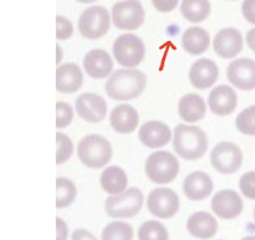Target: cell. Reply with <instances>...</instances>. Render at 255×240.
Masks as SVG:
<instances>
[{"label": "cell", "mask_w": 255, "mask_h": 240, "mask_svg": "<svg viewBox=\"0 0 255 240\" xmlns=\"http://www.w3.org/2000/svg\"><path fill=\"white\" fill-rule=\"evenodd\" d=\"M154 9L159 12H170L179 4V0H152Z\"/></svg>", "instance_id": "obj_36"}, {"label": "cell", "mask_w": 255, "mask_h": 240, "mask_svg": "<svg viewBox=\"0 0 255 240\" xmlns=\"http://www.w3.org/2000/svg\"><path fill=\"white\" fill-rule=\"evenodd\" d=\"M191 85L198 90H206L214 86L219 79V67L214 61L198 59L191 66L188 73Z\"/></svg>", "instance_id": "obj_15"}, {"label": "cell", "mask_w": 255, "mask_h": 240, "mask_svg": "<svg viewBox=\"0 0 255 240\" xmlns=\"http://www.w3.org/2000/svg\"><path fill=\"white\" fill-rule=\"evenodd\" d=\"M83 67L90 78H110L113 71V60L107 51L102 49H93L84 56Z\"/></svg>", "instance_id": "obj_18"}, {"label": "cell", "mask_w": 255, "mask_h": 240, "mask_svg": "<svg viewBox=\"0 0 255 240\" xmlns=\"http://www.w3.org/2000/svg\"><path fill=\"white\" fill-rule=\"evenodd\" d=\"M140 123L137 110L129 104H119L111 110L110 124L116 132L122 135L131 134Z\"/></svg>", "instance_id": "obj_20"}, {"label": "cell", "mask_w": 255, "mask_h": 240, "mask_svg": "<svg viewBox=\"0 0 255 240\" xmlns=\"http://www.w3.org/2000/svg\"><path fill=\"white\" fill-rule=\"evenodd\" d=\"M177 112H179V117L186 123H197L206 117V101L197 93H187L179 101Z\"/></svg>", "instance_id": "obj_23"}, {"label": "cell", "mask_w": 255, "mask_h": 240, "mask_svg": "<svg viewBox=\"0 0 255 240\" xmlns=\"http://www.w3.org/2000/svg\"><path fill=\"white\" fill-rule=\"evenodd\" d=\"M68 226L60 217L56 219V240H67L68 238Z\"/></svg>", "instance_id": "obj_37"}, {"label": "cell", "mask_w": 255, "mask_h": 240, "mask_svg": "<svg viewBox=\"0 0 255 240\" xmlns=\"http://www.w3.org/2000/svg\"><path fill=\"white\" fill-rule=\"evenodd\" d=\"M143 199L142 192L136 187H131L122 194L108 197L105 210L112 219H130L136 216L142 209Z\"/></svg>", "instance_id": "obj_5"}, {"label": "cell", "mask_w": 255, "mask_h": 240, "mask_svg": "<svg viewBox=\"0 0 255 240\" xmlns=\"http://www.w3.org/2000/svg\"><path fill=\"white\" fill-rule=\"evenodd\" d=\"M182 188L187 199L199 201L207 199L212 194L214 184L208 173L203 171H193L185 177Z\"/></svg>", "instance_id": "obj_19"}, {"label": "cell", "mask_w": 255, "mask_h": 240, "mask_svg": "<svg viewBox=\"0 0 255 240\" xmlns=\"http://www.w3.org/2000/svg\"><path fill=\"white\" fill-rule=\"evenodd\" d=\"M219 240H221V239H219Z\"/></svg>", "instance_id": "obj_45"}, {"label": "cell", "mask_w": 255, "mask_h": 240, "mask_svg": "<svg viewBox=\"0 0 255 240\" xmlns=\"http://www.w3.org/2000/svg\"><path fill=\"white\" fill-rule=\"evenodd\" d=\"M246 40H247V45H248V48L253 52H255V28L249 29L248 32H247Z\"/></svg>", "instance_id": "obj_39"}, {"label": "cell", "mask_w": 255, "mask_h": 240, "mask_svg": "<svg viewBox=\"0 0 255 240\" xmlns=\"http://www.w3.org/2000/svg\"><path fill=\"white\" fill-rule=\"evenodd\" d=\"M173 147L180 158L198 160L206 156L208 137L206 132L198 126L180 124L174 129Z\"/></svg>", "instance_id": "obj_2"}, {"label": "cell", "mask_w": 255, "mask_h": 240, "mask_svg": "<svg viewBox=\"0 0 255 240\" xmlns=\"http://www.w3.org/2000/svg\"><path fill=\"white\" fill-rule=\"evenodd\" d=\"M73 154V142L67 135L57 132L56 134V164H63Z\"/></svg>", "instance_id": "obj_31"}, {"label": "cell", "mask_w": 255, "mask_h": 240, "mask_svg": "<svg viewBox=\"0 0 255 240\" xmlns=\"http://www.w3.org/2000/svg\"><path fill=\"white\" fill-rule=\"evenodd\" d=\"M253 217H254V221H255V206H254V210H253Z\"/></svg>", "instance_id": "obj_43"}, {"label": "cell", "mask_w": 255, "mask_h": 240, "mask_svg": "<svg viewBox=\"0 0 255 240\" xmlns=\"http://www.w3.org/2000/svg\"><path fill=\"white\" fill-rule=\"evenodd\" d=\"M138 240H169V232L159 221H146L137 232Z\"/></svg>", "instance_id": "obj_29"}, {"label": "cell", "mask_w": 255, "mask_h": 240, "mask_svg": "<svg viewBox=\"0 0 255 240\" xmlns=\"http://www.w3.org/2000/svg\"><path fill=\"white\" fill-rule=\"evenodd\" d=\"M180 10L188 22L199 23L209 17L212 5L209 0H182Z\"/></svg>", "instance_id": "obj_26"}, {"label": "cell", "mask_w": 255, "mask_h": 240, "mask_svg": "<svg viewBox=\"0 0 255 240\" xmlns=\"http://www.w3.org/2000/svg\"><path fill=\"white\" fill-rule=\"evenodd\" d=\"M147 209L149 214L158 219H171L180 209L179 195L173 189L159 187L152 190L147 198Z\"/></svg>", "instance_id": "obj_10"}, {"label": "cell", "mask_w": 255, "mask_h": 240, "mask_svg": "<svg viewBox=\"0 0 255 240\" xmlns=\"http://www.w3.org/2000/svg\"><path fill=\"white\" fill-rule=\"evenodd\" d=\"M145 21V10L138 0L118 1L112 7V22L116 28L135 30Z\"/></svg>", "instance_id": "obj_9"}, {"label": "cell", "mask_w": 255, "mask_h": 240, "mask_svg": "<svg viewBox=\"0 0 255 240\" xmlns=\"http://www.w3.org/2000/svg\"><path fill=\"white\" fill-rule=\"evenodd\" d=\"M145 171L149 181L153 183L168 184L179 175V160L167 151L154 152L146 159Z\"/></svg>", "instance_id": "obj_4"}, {"label": "cell", "mask_w": 255, "mask_h": 240, "mask_svg": "<svg viewBox=\"0 0 255 240\" xmlns=\"http://www.w3.org/2000/svg\"><path fill=\"white\" fill-rule=\"evenodd\" d=\"M242 13L249 23L255 24V0H243L242 2Z\"/></svg>", "instance_id": "obj_35"}, {"label": "cell", "mask_w": 255, "mask_h": 240, "mask_svg": "<svg viewBox=\"0 0 255 240\" xmlns=\"http://www.w3.org/2000/svg\"><path fill=\"white\" fill-rule=\"evenodd\" d=\"M238 184H240L241 192L246 198L255 200V171H249V172L243 173L241 176Z\"/></svg>", "instance_id": "obj_33"}, {"label": "cell", "mask_w": 255, "mask_h": 240, "mask_svg": "<svg viewBox=\"0 0 255 240\" xmlns=\"http://www.w3.org/2000/svg\"><path fill=\"white\" fill-rule=\"evenodd\" d=\"M111 27V15L104 6H91L85 9L78 20V29L82 37L96 40L104 37Z\"/></svg>", "instance_id": "obj_7"}, {"label": "cell", "mask_w": 255, "mask_h": 240, "mask_svg": "<svg viewBox=\"0 0 255 240\" xmlns=\"http://www.w3.org/2000/svg\"><path fill=\"white\" fill-rule=\"evenodd\" d=\"M73 35V24L63 16H56V39L67 40Z\"/></svg>", "instance_id": "obj_34"}, {"label": "cell", "mask_w": 255, "mask_h": 240, "mask_svg": "<svg viewBox=\"0 0 255 240\" xmlns=\"http://www.w3.org/2000/svg\"><path fill=\"white\" fill-rule=\"evenodd\" d=\"M145 73L135 68L116 71L107 79L105 90L108 97L115 101H130L137 98L146 89Z\"/></svg>", "instance_id": "obj_1"}, {"label": "cell", "mask_w": 255, "mask_h": 240, "mask_svg": "<svg viewBox=\"0 0 255 240\" xmlns=\"http://www.w3.org/2000/svg\"><path fill=\"white\" fill-rule=\"evenodd\" d=\"M77 114L88 123H100L107 114V103L104 97L93 92H84L76 100Z\"/></svg>", "instance_id": "obj_12"}, {"label": "cell", "mask_w": 255, "mask_h": 240, "mask_svg": "<svg viewBox=\"0 0 255 240\" xmlns=\"http://www.w3.org/2000/svg\"><path fill=\"white\" fill-rule=\"evenodd\" d=\"M181 45L182 49L192 56L204 54L210 45L209 33L201 27H191L182 34Z\"/></svg>", "instance_id": "obj_24"}, {"label": "cell", "mask_w": 255, "mask_h": 240, "mask_svg": "<svg viewBox=\"0 0 255 240\" xmlns=\"http://www.w3.org/2000/svg\"><path fill=\"white\" fill-rule=\"evenodd\" d=\"M241 240H255V236H248V237H245L243 239Z\"/></svg>", "instance_id": "obj_42"}, {"label": "cell", "mask_w": 255, "mask_h": 240, "mask_svg": "<svg viewBox=\"0 0 255 240\" xmlns=\"http://www.w3.org/2000/svg\"><path fill=\"white\" fill-rule=\"evenodd\" d=\"M236 128L241 134L255 136V104L243 109L236 118Z\"/></svg>", "instance_id": "obj_30"}, {"label": "cell", "mask_w": 255, "mask_h": 240, "mask_svg": "<svg viewBox=\"0 0 255 240\" xmlns=\"http://www.w3.org/2000/svg\"><path fill=\"white\" fill-rule=\"evenodd\" d=\"M212 210L223 220H234L243 211V200L234 189H223L214 194Z\"/></svg>", "instance_id": "obj_13"}, {"label": "cell", "mask_w": 255, "mask_h": 240, "mask_svg": "<svg viewBox=\"0 0 255 240\" xmlns=\"http://www.w3.org/2000/svg\"><path fill=\"white\" fill-rule=\"evenodd\" d=\"M72 240H99L91 232L84 228H78L72 233Z\"/></svg>", "instance_id": "obj_38"}, {"label": "cell", "mask_w": 255, "mask_h": 240, "mask_svg": "<svg viewBox=\"0 0 255 240\" xmlns=\"http://www.w3.org/2000/svg\"><path fill=\"white\" fill-rule=\"evenodd\" d=\"M77 1H79V2H83V4H90V2L98 1V0H77Z\"/></svg>", "instance_id": "obj_41"}, {"label": "cell", "mask_w": 255, "mask_h": 240, "mask_svg": "<svg viewBox=\"0 0 255 240\" xmlns=\"http://www.w3.org/2000/svg\"><path fill=\"white\" fill-rule=\"evenodd\" d=\"M226 77L238 90H255V61L246 57L234 60L227 67Z\"/></svg>", "instance_id": "obj_11"}, {"label": "cell", "mask_w": 255, "mask_h": 240, "mask_svg": "<svg viewBox=\"0 0 255 240\" xmlns=\"http://www.w3.org/2000/svg\"><path fill=\"white\" fill-rule=\"evenodd\" d=\"M230 1H234V0H230Z\"/></svg>", "instance_id": "obj_44"}, {"label": "cell", "mask_w": 255, "mask_h": 240, "mask_svg": "<svg viewBox=\"0 0 255 240\" xmlns=\"http://www.w3.org/2000/svg\"><path fill=\"white\" fill-rule=\"evenodd\" d=\"M215 54L224 60L235 59L243 49V37L236 28L220 29L213 40Z\"/></svg>", "instance_id": "obj_14"}, {"label": "cell", "mask_w": 255, "mask_h": 240, "mask_svg": "<svg viewBox=\"0 0 255 240\" xmlns=\"http://www.w3.org/2000/svg\"><path fill=\"white\" fill-rule=\"evenodd\" d=\"M56 50H57V57H56V63H57V65H60L61 60H62V57H63V51H62V49H61V48H60V45H56Z\"/></svg>", "instance_id": "obj_40"}, {"label": "cell", "mask_w": 255, "mask_h": 240, "mask_svg": "<svg viewBox=\"0 0 255 240\" xmlns=\"http://www.w3.org/2000/svg\"><path fill=\"white\" fill-rule=\"evenodd\" d=\"M171 135L170 129L167 124L158 120H151L143 124L138 131V140L145 147L157 150L164 147L170 142Z\"/></svg>", "instance_id": "obj_17"}, {"label": "cell", "mask_w": 255, "mask_h": 240, "mask_svg": "<svg viewBox=\"0 0 255 240\" xmlns=\"http://www.w3.org/2000/svg\"><path fill=\"white\" fill-rule=\"evenodd\" d=\"M77 154L83 165L90 169H101L111 161L113 156L110 141L100 135H88L79 141Z\"/></svg>", "instance_id": "obj_3"}, {"label": "cell", "mask_w": 255, "mask_h": 240, "mask_svg": "<svg viewBox=\"0 0 255 240\" xmlns=\"http://www.w3.org/2000/svg\"><path fill=\"white\" fill-rule=\"evenodd\" d=\"M101 188L111 195H118L126 192L128 187V176L126 171L119 166H108L100 177Z\"/></svg>", "instance_id": "obj_25"}, {"label": "cell", "mask_w": 255, "mask_h": 240, "mask_svg": "<svg viewBox=\"0 0 255 240\" xmlns=\"http://www.w3.org/2000/svg\"><path fill=\"white\" fill-rule=\"evenodd\" d=\"M77 197L76 184L69 178H56V208L65 209L73 204Z\"/></svg>", "instance_id": "obj_27"}, {"label": "cell", "mask_w": 255, "mask_h": 240, "mask_svg": "<svg viewBox=\"0 0 255 240\" xmlns=\"http://www.w3.org/2000/svg\"><path fill=\"white\" fill-rule=\"evenodd\" d=\"M186 228L193 238L208 240L216 236L219 223L212 214H208L206 211H198L188 217Z\"/></svg>", "instance_id": "obj_21"}, {"label": "cell", "mask_w": 255, "mask_h": 240, "mask_svg": "<svg viewBox=\"0 0 255 240\" xmlns=\"http://www.w3.org/2000/svg\"><path fill=\"white\" fill-rule=\"evenodd\" d=\"M242 161L243 153L241 148L227 141L218 143L210 153L212 166L223 175H232L237 172L242 166Z\"/></svg>", "instance_id": "obj_8"}, {"label": "cell", "mask_w": 255, "mask_h": 240, "mask_svg": "<svg viewBox=\"0 0 255 240\" xmlns=\"http://www.w3.org/2000/svg\"><path fill=\"white\" fill-rule=\"evenodd\" d=\"M134 231L127 222L115 221L108 223L101 234V240H132Z\"/></svg>", "instance_id": "obj_28"}, {"label": "cell", "mask_w": 255, "mask_h": 240, "mask_svg": "<svg viewBox=\"0 0 255 240\" xmlns=\"http://www.w3.org/2000/svg\"><path fill=\"white\" fill-rule=\"evenodd\" d=\"M113 57L124 68H135L145 59V44L135 34L121 35L112 48Z\"/></svg>", "instance_id": "obj_6"}, {"label": "cell", "mask_w": 255, "mask_h": 240, "mask_svg": "<svg viewBox=\"0 0 255 240\" xmlns=\"http://www.w3.org/2000/svg\"><path fill=\"white\" fill-rule=\"evenodd\" d=\"M74 113L71 104L66 102H57L56 103V128L65 129L71 125L73 121Z\"/></svg>", "instance_id": "obj_32"}, {"label": "cell", "mask_w": 255, "mask_h": 240, "mask_svg": "<svg viewBox=\"0 0 255 240\" xmlns=\"http://www.w3.org/2000/svg\"><path fill=\"white\" fill-rule=\"evenodd\" d=\"M84 82L80 67L76 63H65L56 70V90L62 93L77 92Z\"/></svg>", "instance_id": "obj_22"}, {"label": "cell", "mask_w": 255, "mask_h": 240, "mask_svg": "<svg viewBox=\"0 0 255 240\" xmlns=\"http://www.w3.org/2000/svg\"><path fill=\"white\" fill-rule=\"evenodd\" d=\"M238 97L234 87L227 85H219L210 91L208 97L209 109L218 117H226L232 114L237 108Z\"/></svg>", "instance_id": "obj_16"}]
</instances>
